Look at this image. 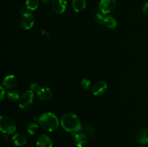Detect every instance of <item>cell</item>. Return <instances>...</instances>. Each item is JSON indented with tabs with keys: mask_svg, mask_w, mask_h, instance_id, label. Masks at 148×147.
<instances>
[{
	"mask_svg": "<svg viewBox=\"0 0 148 147\" xmlns=\"http://www.w3.org/2000/svg\"><path fill=\"white\" fill-rule=\"evenodd\" d=\"M61 125L65 131L77 133L82 131V125L77 115L74 113H66L61 118Z\"/></svg>",
	"mask_w": 148,
	"mask_h": 147,
	"instance_id": "obj_1",
	"label": "cell"
},
{
	"mask_svg": "<svg viewBox=\"0 0 148 147\" xmlns=\"http://www.w3.org/2000/svg\"><path fill=\"white\" fill-rule=\"evenodd\" d=\"M38 121L43 129L49 132L56 131L59 127V120L57 117L52 112H45L42 114Z\"/></svg>",
	"mask_w": 148,
	"mask_h": 147,
	"instance_id": "obj_2",
	"label": "cell"
},
{
	"mask_svg": "<svg viewBox=\"0 0 148 147\" xmlns=\"http://www.w3.org/2000/svg\"><path fill=\"white\" fill-rule=\"evenodd\" d=\"M0 130L4 134H12L16 131L14 120L10 117L2 115L0 117Z\"/></svg>",
	"mask_w": 148,
	"mask_h": 147,
	"instance_id": "obj_3",
	"label": "cell"
},
{
	"mask_svg": "<svg viewBox=\"0 0 148 147\" xmlns=\"http://www.w3.org/2000/svg\"><path fill=\"white\" fill-rule=\"evenodd\" d=\"M34 93L31 90H27L20 96L19 100V106L23 111H27L31 109L33 105Z\"/></svg>",
	"mask_w": 148,
	"mask_h": 147,
	"instance_id": "obj_4",
	"label": "cell"
},
{
	"mask_svg": "<svg viewBox=\"0 0 148 147\" xmlns=\"http://www.w3.org/2000/svg\"><path fill=\"white\" fill-rule=\"evenodd\" d=\"M34 16L30 12H25L22 15L20 20V24L22 28L25 30H30L34 24Z\"/></svg>",
	"mask_w": 148,
	"mask_h": 147,
	"instance_id": "obj_5",
	"label": "cell"
},
{
	"mask_svg": "<svg viewBox=\"0 0 148 147\" xmlns=\"http://www.w3.org/2000/svg\"><path fill=\"white\" fill-rule=\"evenodd\" d=\"M116 5V0H101L98 7L102 14H107L114 10Z\"/></svg>",
	"mask_w": 148,
	"mask_h": 147,
	"instance_id": "obj_6",
	"label": "cell"
},
{
	"mask_svg": "<svg viewBox=\"0 0 148 147\" xmlns=\"http://www.w3.org/2000/svg\"><path fill=\"white\" fill-rule=\"evenodd\" d=\"M66 0H53L52 9L57 14H62L66 10Z\"/></svg>",
	"mask_w": 148,
	"mask_h": 147,
	"instance_id": "obj_7",
	"label": "cell"
},
{
	"mask_svg": "<svg viewBox=\"0 0 148 147\" xmlns=\"http://www.w3.org/2000/svg\"><path fill=\"white\" fill-rule=\"evenodd\" d=\"M107 88H108V85L106 82L104 81H100L94 85L92 92L95 96H99V95H103L106 91Z\"/></svg>",
	"mask_w": 148,
	"mask_h": 147,
	"instance_id": "obj_8",
	"label": "cell"
},
{
	"mask_svg": "<svg viewBox=\"0 0 148 147\" xmlns=\"http://www.w3.org/2000/svg\"><path fill=\"white\" fill-rule=\"evenodd\" d=\"M74 141L77 147H85L88 142V136L84 133L73 134Z\"/></svg>",
	"mask_w": 148,
	"mask_h": 147,
	"instance_id": "obj_9",
	"label": "cell"
},
{
	"mask_svg": "<svg viewBox=\"0 0 148 147\" xmlns=\"http://www.w3.org/2000/svg\"><path fill=\"white\" fill-rule=\"evenodd\" d=\"M17 84V79L14 75H8L4 78L1 86L5 89H12Z\"/></svg>",
	"mask_w": 148,
	"mask_h": 147,
	"instance_id": "obj_10",
	"label": "cell"
},
{
	"mask_svg": "<svg viewBox=\"0 0 148 147\" xmlns=\"http://www.w3.org/2000/svg\"><path fill=\"white\" fill-rule=\"evenodd\" d=\"M36 145H37V147H52L53 143L50 137L48 136L47 135L43 134L38 137Z\"/></svg>",
	"mask_w": 148,
	"mask_h": 147,
	"instance_id": "obj_11",
	"label": "cell"
},
{
	"mask_svg": "<svg viewBox=\"0 0 148 147\" xmlns=\"http://www.w3.org/2000/svg\"><path fill=\"white\" fill-rule=\"evenodd\" d=\"M12 141L14 145L17 146H23L25 145L26 142H27V138L23 133H17L13 135Z\"/></svg>",
	"mask_w": 148,
	"mask_h": 147,
	"instance_id": "obj_12",
	"label": "cell"
},
{
	"mask_svg": "<svg viewBox=\"0 0 148 147\" xmlns=\"http://www.w3.org/2000/svg\"><path fill=\"white\" fill-rule=\"evenodd\" d=\"M52 95H53V93H52L51 90L48 87H43L41 88L39 92L38 93L37 96L40 99L43 101H46L50 99L52 97Z\"/></svg>",
	"mask_w": 148,
	"mask_h": 147,
	"instance_id": "obj_13",
	"label": "cell"
},
{
	"mask_svg": "<svg viewBox=\"0 0 148 147\" xmlns=\"http://www.w3.org/2000/svg\"><path fill=\"white\" fill-rule=\"evenodd\" d=\"M137 140L142 144H148V128L140 130L137 135Z\"/></svg>",
	"mask_w": 148,
	"mask_h": 147,
	"instance_id": "obj_14",
	"label": "cell"
},
{
	"mask_svg": "<svg viewBox=\"0 0 148 147\" xmlns=\"http://www.w3.org/2000/svg\"><path fill=\"white\" fill-rule=\"evenodd\" d=\"M103 24L106 27L110 30L115 29L117 26V21L113 16H106L104 17Z\"/></svg>",
	"mask_w": 148,
	"mask_h": 147,
	"instance_id": "obj_15",
	"label": "cell"
},
{
	"mask_svg": "<svg viewBox=\"0 0 148 147\" xmlns=\"http://www.w3.org/2000/svg\"><path fill=\"white\" fill-rule=\"evenodd\" d=\"M72 6L75 12H80L86 7V0H72Z\"/></svg>",
	"mask_w": 148,
	"mask_h": 147,
	"instance_id": "obj_16",
	"label": "cell"
},
{
	"mask_svg": "<svg viewBox=\"0 0 148 147\" xmlns=\"http://www.w3.org/2000/svg\"><path fill=\"white\" fill-rule=\"evenodd\" d=\"M39 5L38 0H27L25 2V7L27 10L34 11L37 10Z\"/></svg>",
	"mask_w": 148,
	"mask_h": 147,
	"instance_id": "obj_17",
	"label": "cell"
},
{
	"mask_svg": "<svg viewBox=\"0 0 148 147\" xmlns=\"http://www.w3.org/2000/svg\"><path fill=\"white\" fill-rule=\"evenodd\" d=\"M7 97L10 101H12V102H15V101L20 99V94L17 90L9 91L7 93Z\"/></svg>",
	"mask_w": 148,
	"mask_h": 147,
	"instance_id": "obj_18",
	"label": "cell"
},
{
	"mask_svg": "<svg viewBox=\"0 0 148 147\" xmlns=\"http://www.w3.org/2000/svg\"><path fill=\"white\" fill-rule=\"evenodd\" d=\"M82 131L88 137H92L94 135V133H95L94 128L90 125H89V124H85V125H84L82 126Z\"/></svg>",
	"mask_w": 148,
	"mask_h": 147,
	"instance_id": "obj_19",
	"label": "cell"
},
{
	"mask_svg": "<svg viewBox=\"0 0 148 147\" xmlns=\"http://www.w3.org/2000/svg\"><path fill=\"white\" fill-rule=\"evenodd\" d=\"M38 125L37 123H36V122H30V124H28L27 127V132L30 135H34L38 131Z\"/></svg>",
	"mask_w": 148,
	"mask_h": 147,
	"instance_id": "obj_20",
	"label": "cell"
},
{
	"mask_svg": "<svg viewBox=\"0 0 148 147\" xmlns=\"http://www.w3.org/2000/svg\"><path fill=\"white\" fill-rule=\"evenodd\" d=\"M30 90H31L33 93L36 94V95H38V93L39 91L41 89L42 87H40V84H38L33 83L31 85H30Z\"/></svg>",
	"mask_w": 148,
	"mask_h": 147,
	"instance_id": "obj_21",
	"label": "cell"
},
{
	"mask_svg": "<svg viewBox=\"0 0 148 147\" xmlns=\"http://www.w3.org/2000/svg\"><path fill=\"white\" fill-rule=\"evenodd\" d=\"M104 17L103 15L102 14H100V13H96L95 15V20L97 23L98 24H103V21H104Z\"/></svg>",
	"mask_w": 148,
	"mask_h": 147,
	"instance_id": "obj_22",
	"label": "cell"
},
{
	"mask_svg": "<svg viewBox=\"0 0 148 147\" xmlns=\"http://www.w3.org/2000/svg\"><path fill=\"white\" fill-rule=\"evenodd\" d=\"M90 81L88 79H83L81 82V86L84 89H88L90 86Z\"/></svg>",
	"mask_w": 148,
	"mask_h": 147,
	"instance_id": "obj_23",
	"label": "cell"
},
{
	"mask_svg": "<svg viewBox=\"0 0 148 147\" xmlns=\"http://www.w3.org/2000/svg\"><path fill=\"white\" fill-rule=\"evenodd\" d=\"M41 35H44L45 37H46V38H49V37H51V35L45 30H41Z\"/></svg>",
	"mask_w": 148,
	"mask_h": 147,
	"instance_id": "obj_24",
	"label": "cell"
},
{
	"mask_svg": "<svg viewBox=\"0 0 148 147\" xmlns=\"http://www.w3.org/2000/svg\"><path fill=\"white\" fill-rule=\"evenodd\" d=\"M143 12L145 13V14L148 15V1L147 3H146L145 4L144 7H143Z\"/></svg>",
	"mask_w": 148,
	"mask_h": 147,
	"instance_id": "obj_25",
	"label": "cell"
},
{
	"mask_svg": "<svg viewBox=\"0 0 148 147\" xmlns=\"http://www.w3.org/2000/svg\"><path fill=\"white\" fill-rule=\"evenodd\" d=\"M0 90H1V97H0V99H3L4 97V93H5V91H4V88L1 85V86H0Z\"/></svg>",
	"mask_w": 148,
	"mask_h": 147,
	"instance_id": "obj_26",
	"label": "cell"
},
{
	"mask_svg": "<svg viewBox=\"0 0 148 147\" xmlns=\"http://www.w3.org/2000/svg\"><path fill=\"white\" fill-rule=\"evenodd\" d=\"M18 10L20 13H23V12H24V7H23V6H20V7H18Z\"/></svg>",
	"mask_w": 148,
	"mask_h": 147,
	"instance_id": "obj_27",
	"label": "cell"
},
{
	"mask_svg": "<svg viewBox=\"0 0 148 147\" xmlns=\"http://www.w3.org/2000/svg\"><path fill=\"white\" fill-rule=\"evenodd\" d=\"M51 1V0H41L42 3H43V4H48V3L50 2Z\"/></svg>",
	"mask_w": 148,
	"mask_h": 147,
	"instance_id": "obj_28",
	"label": "cell"
},
{
	"mask_svg": "<svg viewBox=\"0 0 148 147\" xmlns=\"http://www.w3.org/2000/svg\"><path fill=\"white\" fill-rule=\"evenodd\" d=\"M140 147H146V146H141Z\"/></svg>",
	"mask_w": 148,
	"mask_h": 147,
	"instance_id": "obj_29",
	"label": "cell"
}]
</instances>
